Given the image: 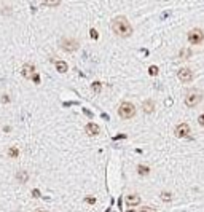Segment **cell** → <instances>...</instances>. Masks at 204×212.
<instances>
[{
    "label": "cell",
    "mask_w": 204,
    "mask_h": 212,
    "mask_svg": "<svg viewBox=\"0 0 204 212\" xmlns=\"http://www.w3.org/2000/svg\"><path fill=\"white\" fill-rule=\"evenodd\" d=\"M112 29L113 32L116 33V35L120 37H129L132 33V27L131 24H129V21L126 18H123V16H118V18H115L112 21Z\"/></svg>",
    "instance_id": "6da1fadb"
},
{
    "label": "cell",
    "mask_w": 204,
    "mask_h": 212,
    "mask_svg": "<svg viewBox=\"0 0 204 212\" xmlns=\"http://www.w3.org/2000/svg\"><path fill=\"white\" fill-rule=\"evenodd\" d=\"M118 115H120L123 120L132 118V116L135 115V107H134V104H132V102H128V100L121 102L120 107H118Z\"/></svg>",
    "instance_id": "7a4b0ae2"
},
{
    "label": "cell",
    "mask_w": 204,
    "mask_h": 212,
    "mask_svg": "<svg viewBox=\"0 0 204 212\" xmlns=\"http://www.w3.org/2000/svg\"><path fill=\"white\" fill-rule=\"evenodd\" d=\"M202 99V94L201 91H198V89H191L185 94V104L188 105V107H196L198 104L201 102Z\"/></svg>",
    "instance_id": "3957f363"
},
{
    "label": "cell",
    "mask_w": 204,
    "mask_h": 212,
    "mask_svg": "<svg viewBox=\"0 0 204 212\" xmlns=\"http://www.w3.org/2000/svg\"><path fill=\"white\" fill-rule=\"evenodd\" d=\"M61 46L62 49H65V51H75V49L78 48V42L75 40V38H69V37H64L61 40Z\"/></svg>",
    "instance_id": "277c9868"
},
{
    "label": "cell",
    "mask_w": 204,
    "mask_h": 212,
    "mask_svg": "<svg viewBox=\"0 0 204 212\" xmlns=\"http://www.w3.org/2000/svg\"><path fill=\"white\" fill-rule=\"evenodd\" d=\"M204 40V33L201 29H193V30H190L188 32V42L191 45H198V43H201Z\"/></svg>",
    "instance_id": "5b68a950"
},
{
    "label": "cell",
    "mask_w": 204,
    "mask_h": 212,
    "mask_svg": "<svg viewBox=\"0 0 204 212\" xmlns=\"http://www.w3.org/2000/svg\"><path fill=\"white\" fill-rule=\"evenodd\" d=\"M190 134H191V129H190V126L186 125V123H182V125H179L177 128H175V136L177 137H190Z\"/></svg>",
    "instance_id": "8992f818"
},
{
    "label": "cell",
    "mask_w": 204,
    "mask_h": 212,
    "mask_svg": "<svg viewBox=\"0 0 204 212\" xmlns=\"http://www.w3.org/2000/svg\"><path fill=\"white\" fill-rule=\"evenodd\" d=\"M179 80L183 81V83H188L193 80V72H191L190 69H186V67H183V69L179 70Z\"/></svg>",
    "instance_id": "52a82bcc"
},
{
    "label": "cell",
    "mask_w": 204,
    "mask_h": 212,
    "mask_svg": "<svg viewBox=\"0 0 204 212\" xmlns=\"http://www.w3.org/2000/svg\"><path fill=\"white\" fill-rule=\"evenodd\" d=\"M21 74L24 78H32V75L35 74V67H33V64H24L22 65V70H21Z\"/></svg>",
    "instance_id": "ba28073f"
},
{
    "label": "cell",
    "mask_w": 204,
    "mask_h": 212,
    "mask_svg": "<svg viewBox=\"0 0 204 212\" xmlns=\"http://www.w3.org/2000/svg\"><path fill=\"white\" fill-rule=\"evenodd\" d=\"M84 131H86L88 136H97L100 132V128L96 125V123H88V125L84 126Z\"/></svg>",
    "instance_id": "9c48e42d"
},
{
    "label": "cell",
    "mask_w": 204,
    "mask_h": 212,
    "mask_svg": "<svg viewBox=\"0 0 204 212\" xmlns=\"http://www.w3.org/2000/svg\"><path fill=\"white\" fill-rule=\"evenodd\" d=\"M124 201H126L128 206H137V204H140V196H139V195H135V193H132V195H128Z\"/></svg>",
    "instance_id": "30bf717a"
},
{
    "label": "cell",
    "mask_w": 204,
    "mask_h": 212,
    "mask_svg": "<svg viewBox=\"0 0 204 212\" xmlns=\"http://www.w3.org/2000/svg\"><path fill=\"white\" fill-rule=\"evenodd\" d=\"M56 70L59 72V74H65L67 69H69V65H67V62H64V61H56Z\"/></svg>",
    "instance_id": "8fae6325"
},
{
    "label": "cell",
    "mask_w": 204,
    "mask_h": 212,
    "mask_svg": "<svg viewBox=\"0 0 204 212\" xmlns=\"http://www.w3.org/2000/svg\"><path fill=\"white\" fill-rule=\"evenodd\" d=\"M16 180L21 182V183H26L27 180H29V176H27L26 171H18L16 172Z\"/></svg>",
    "instance_id": "7c38bea8"
},
{
    "label": "cell",
    "mask_w": 204,
    "mask_h": 212,
    "mask_svg": "<svg viewBox=\"0 0 204 212\" xmlns=\"http://www.w3.org/2000/svg\"><path fill=\"white\" fill-rule=\"evenodd\" d=\"M144 112L145 113H151L153 110H155V104H153V100H150V99H147L145 102H144Z\"/></svg>",
    "instance_id": "4fadbf2b"
},
{
    "label": "cell",
    "mask_w": 204,
    "mask_h": 212,
    "mask_svg": "<svg viewBox=\"0 0 204 212\" xmlns=\"http://www.w3.org/2000/svg\"><path fill=\"white\" fill-rule=\"evenodd\" d=\"M137 172H139L140 176H148V174H150V167L140 164V166H137Z\"/></svg>",
    "instance_id": "5bb4252c"
},
{
    "label": "cell",
    "mask_w": 204,
    "mask_h": 212,
    "mask_svg": "<svg viewBox=\"0 0 204 212\" xmlns=\"http://www.w3.org/2000/svg\"><path fill=\"white\" fill-rule=\"evenodd\" d=\"M8 156H10V158H18V156H19V150L16 147H11L8 150Z\"/></svg>",
    "instance_id": "9a60e30c"
},
{
    "label": "cell",
    "mask_w": 204,
    "mask_h": 212,
    "mask_svg": "<svg viewBox=\"0 0 204 212\" xmlns=\"http://www.w3.org/2000/svg\"><path fill=\"white\" fill-rule=\"evenodd\" d=\"M43 3L46 5V7H58L61 3V0H43Z\"/></svg>",
    "instance_id": "2e32d148"
},
{
    "label": "cell",
    "mask_w": 204,
    "mask_h": 212,
    "mask_svg": "<svg viewBox=\"0 0 204 212\" xmlns=\"http://www.w3.org/2000/svg\"><path fill=\"white\" fill-rule=\"evenodd\" d=\"M148 74H150L151 77L158 75V67H156V65H150V67H148Z\"/></svg>",
    "instance_id": "e0dca14e"
},
{
    "label": "cell",
    "mask_w": 204,
    "mask_h": 212,
    "mask_svg": "<svg viewBox=\"0 0 204 212\" xmlns=\"http://www.w3.org/2000/svg\"><path fill=\"white\" fill-rule=\"evenodd\" d=\"M161 199H163V201H167V203H169V201L172 199V196H171V193H167V191H163V193H161Z\"/></svg>",
    "instance_id": "ac0fdd59"
},
{
    "label": "cell",
    "mask_w": 204,
    "mask_h": 212,
    "mask_svg": "<svg viewBox=\"0 0 204 212\" xmlns=\"http://www.w3.org/2000/svg\"><path fill=\"white\" fill-rule=\"evenodd\" d=\"M100 89H102V85H100L99 81H94L93 83V91L94 93H100Z\"/></svg>",
    "instance_id": "d6986e66"
},
{
    "label": "cell",
    "mask_w": 204,
    "mask_h": 212,
    "mask_svg": "<svg viewBox=\"0 0 204 212\" xmlns=\"http://www.w3.org/2000/svg\"><path fill=\"white\" fill-rule=\"evenodd\" d=\"M89 33H91V38H93V40H97V30H96V29H91V30H89Z\"/></svg>",
    "instance_id": "ffe728a7"
},
{
    "label": "cell",
    "mask_w": 204,
    "mask_h": 212,
    "mask_svg": "<svg viewBox=\"0 0 204 212\" xmlns=\"http://www.w3.org/2000/svg\"><path fill=\"white\" fill-rule=\"evenodd\" d=\"M140 212H156L153 207H148V206H145V207H142L140 209Z\"/></svg>",
    "instance_id": "44dd1931"
},
{
    "label": "cell",
    "mask_w": 204,
    "mask_h": 212,
    "mask_svg": "<svg viewBox=\"0 0 204 212\" xmlns=\"http://www.w3.org/2000/svg\"><path fill=\"white\" fill-rule=\"evenodd\" d=\"M84 201H86V203H88V204H94V203H96V198H93V196H91V198H89V196H88V198H86V199H84Z\"/></svg>",
    "instance_id": "7402d4cb"
},
{
    "label": "cell",
    "mask_w": 204,
    "mask_h": 212,
    "mask_svg": "<svg viewBox=\"0 0 204 212\" xmlns=\"http://www.w3.org/2000/svg\"><path fill=\"white\" fill-rule=\"evenodd\" d=\"M32 80L35 81V83H40V75H37V74H33L32 75Z\"/></svg>",
    "instance_id": "603a6c76"
},
{
    "label": "cell",
    "mask_w": 204,
    "mask_h": 212,
    "mask_svg": "<svg viewBox=\"0 0 204 212\" xmlns=\"http://www.w3.org/2000/svg\"><path fill=\"white\" fill-rule=\"evenodd\" d=\"M198 123H199L201 126H204V115H199V116H198Z\"/></svg>",
    "instance_id": "cb8c5ba5"
},
{
    "label": "cell",
    "mask_w": 204,
    "mask_h": 212,
    "mask_svg": "<svg viewBox=\"0 0 204 212\" xmlns=\"http://www.w3.org/2000/svg\"><path fill=\"white\" fill-rule=\"evenodd\" d=\"M188 56H191L190 51H182V58H188Z\"/></svg>",
    "instance_id": "d4e9b609"
},
{
    "label": "cell",
    "mask_w": 204,
    "mask_h": 212,
    "mask_svg": "<svg viewBox=\"0 0 204 212\" xmlns=\"http://www.w3.org/2000/svg\"><path fill=\"white\" fill-rule=\"evenodd\" d=\"M32 195H33V196H40V191H38V190H33Z\"/></svg>",
    "instance_id": "484cf974"
},
{
    "label": "cell",
    "mask_w": 204,
    "mask_h": 212,
    "mask_svg": "<svg viewBox=\"0 0 204 212\" xmlns=\"http://www.w3.org/2000/svg\"><path fill=\"white\" fill-rule=\"evenodd\" d=\"M8 100H10L8 96H3V97H2V102H8Z\"/></svg>",
    "instance_id": "4316f807"
},
{
    "label": "cell",
    "mask_w": 204,
    "mask_h": 212,
    "mask_svg": "<svg viewBox=\"0 0 204 212\" xmlns=\"http://www.w3.org/2000/svg\"><path fill=\"white\" fill-rule=\"evenodd\" d=\"M123 137H126V136H124V134H118V136H116L115 139H123Z\"/></svg>",
    "instance_id": "83f0119b"
},
{
    "label": "cell",
    "mask_w": 204,
    "mask_h": 212,
    "mask_svg": "<svg viewBox=\"0 0 204 212\" xmlns=\"http://www.w3.org/2000/svg\"><path fill=\"white\" fill-rule=\"evenodd\" d=\"M35 212H46V210H35Z\"/></svg>",
    "instance_id": "f1b7e54d"
},
{
    "label": "cell",
    "mask_w": 204,
    "mask_h": 212,
    "mask_svg": "<svg viewBox=\"0 0 204 212\" xmlns=\"http://www.w3.org/2000/svg\"><path fill=\"white\" fill-rule=\"evenodd\" d=\"M128 212H135V210H128Z\"/></svg>",
    "instance_id": "f546056e"
}]
</instances>
